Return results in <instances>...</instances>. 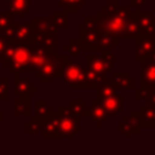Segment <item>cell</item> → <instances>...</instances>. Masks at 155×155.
Masks as SVG:
<instances>
[{
	"label": "cell",
	"mask_w": 155,
	"mask_h": 155,
	"mask_svg": "<svg viewBox=\"0 0 155 155\" xmlns=\"http://www.w3.org/2000/svg\"><path fill=\"white\" fill-rule=\"evenodd\" d=\"M131 15L130 6L119 7L117 0H110L96 13L99 30L117 39L124 40L126 21Z\"/></svg>",
	"instance_id": "6da1fadb"
},
{
	"label": "cell",
	"mask_w": 155,
	"mask_h": 155,
	"mask_svg": "<svg viewBox=\"0 0 155 155\" xmlns=\"http://www.w3.org/2000/svg\"><path fill=\"white\" fill-rule=\"evenodd\" d=\"M31 41L25 44L8 41L4 52L0 53V62L7 71L15 73H30V57L33 52Z\"/></svg>",
	"instance_id": "7a4b0ae2"
},
{
	"label": "cell",
	"mask_w": 155,
	"mask_h": 155,
	"mask_svg": "<svg viewBox=\"0 0 155 155\" xmlns=\"http://www.w3.org/2000/svg\"><path fill=\"white\" fill-rule=\"evenodd\" d=\"M58 114V138H75L80 133V116L68 105H59Z\"/></svg>",
	"instance_id": "3957f363"
},
{
	"label": "cell",
	"mask_w": 155,
	"mask_h": 155,
	"mask_svg": "<svg viewBox=\"0 0 155 155\" xmlns=\"http://www.w3.org/2000/svg\"><path fill=\"white\" fill-rule=\"evenodd\" d=\"M8 41L12 42H19V44H25L29 42L31 40V35H33V29L30 23L27 22H19V23H15L12 24V27L6 30L2 34Z\"/></svg>",
	"instance_id": "277c9868"
},
{
	"label": "cell",
	"mask_w": 155,
	"mask_h": 155,
	"mask_svg": "<svg viewBox=\"0 0 155 155\" xmlns=\"http://www.w3.org/2000/svg\"><path fill=\"white\" fill-rule=\"evenodd\" d=\"M79 40L85 51H98V42L101 38V30L98 28L86 27L82 22L79 24Z\"/></svg>",
	"instance_id": "5b68a950"
},
{
	"label": "cell",
	"mask_w": 155,
	"mask_h": 155,
	"mask_svg": "<svg viewBox=\"0 0 155 155\" xmlns=\"http://www.w3.org/2000/svg\"><path fill=\"white\" fill-rule=\"evenodd\" d=\"M142 127H143V124H142L140 111L132 110L128 113L127 116H125L122 121L117 124V132L122 133L125 139H128L131 133H138Z\"/></svg>",
	"instance_id": "8992f818"
},
{
	"label": "cell",
	"mask_w": 155,
	"mask_h": 155,
	"mask_svg": "<svg viewBox=\"0 0 155 155\" xmlns=\"http://www.w3.org/2000/svg\"><path fill=\"white\" fill-rule=\"evenodd\" d=\"M64 82L68 85L70 90L81 88L82 85V65L76 62L69 59L64 70Z\"/></svg>",
	"instance_id": "52a82bcc"
},
{
	"label": "cell",
	"mask_w": 155,
	"mask_h": 155,
	"mask_svg": "<svg viewBox=\"0 0 155 155\" xmlns=\"http://www.w3.org/2000/svg\"><path fill=\"white\" fill-rule=\"evenodd\" d=\"M134 44H136V53H134L136 62L147 59L155 51V38L153 36L138 34L134 38Z\"/></svg>",
	"instance_id": "ba28073f"
},
{
	"label": "cell",
	"mask_w": 155,
	"mask_h": 155,
	"mask_svg": "<svg viewBox=\"0 0 155 155\" xmlns=\"http://www.w3.org/2000/svg\"><path fill=\"white\" fill-rule=\"evenodd\" d=\"M85 62L90 69H92L93 71H96L97 74L103 75V76H108V74L111 71V68L114 64L113 61H110L109 58H107L102 54L101 56H86Z\"/></svg>",
	"instance_id": "9c48e42d"
},
{
	"label": "cell",
	"mask_w": 155,
	"mask_h": 155,
	"mask_svg": "<svg viewBox=\"0 0 155 155\" xmlns=\"http://www.w3.org/2000/svg\"><path fill=\"white\" fill-rule=\"evenodd\" d=\"M134 10H136V18L138 23L139 34L155 38V17L153 16V13L149 11L148 12L140 11L139 8H134Z\"/></svg>",
	"instance_id": "30bf717a"
},
{
	"label": "cell",
	"mask_w": 155,
	"mask_h": 155,
	"mask_svg": "<svg viewBox=\"0 0 155 155\" xmlns=\"http://www.w3.org/2000/svg\"><path fill=\"white\" fill-rule=\"evenodd\" d=\"M87 116L98 128H101L108 121L109 115L101 104V102L97 98H94L90 102V105H87Z\"/></svg>",
	"instance_id": "8fae6325"
},
{
	"label": "cell",
	"mask_w": 155,
	"mask_h": 155,
	"mask_svg": "<svg viewBox=\"0 0 155 155\" xmlns=\"http://www.w3.org/2000/svg\"><path fill=\"white\" fill-rule=\"evenodd\" d=\"M57 54H53L47 62H45L40 68H38L34 71L35 78L40 79L42 84H52L53 80L56 79V58Z\"/></svg>",
	"instance_id": "7c38bea8"
},
{
	"label": "cell",
	"mask_w": 155,
	"mask_h": 155,
	"mask_svg": "<svg viewBox=\"0 0 155 155\" xmlns=\"http://www.w3.org/2000/svg\"><path fill=\"white\" fill-rule=\"evenodd\" d=\"M140 64V86L155 87V61L147 58L139 62Z\"/></svg>",
	"instance_id": "4fadbf2b"
},
{
	"label": "cell",
	"mask_w": 155,
	"mask_h": 155,
	"mask_svg": "<svg viewBox=\"0 0 155 155\" xmlns=\"http://www.w3.org/2000/svg\"><path fill=\"white\" fill-rule=\"evenodd\" d=\"M13 75V94L33 96L36 93V84H34L30 78H19V73H15Z\"/></svg>",
	"instance_id": "5bb4252c"
},
{
	"label": "cell",
	"mask_w": 155,
	"mask_h": 155,
	"mask_svg": "<svg viewBox=\"0 0 155 155\" xmlns=\"http://www.w3.org/2000/svg\"><path fill=\"white\" fill-rule=\"evenodd\" d=\"M30 41L35 46L44 47L46 50H57L58 48V35L57 34L33 31Z\"/></svg>",
	"instance_id": "9a60e30c"
},
{
	"label": "cell",
	"mask_w": 155,
	"mask_h": 155,
	"mask_svg": "<svg viewBox=\"0 0 155 155\" xmlns=\"http://www.w3.org/2000/svg\"><path fill=\"white\" fill-rule=\"evenodd\" d=\"M124 93H116L109 97H104L98 99L101 102V104L103 105V108L105 109V111L108 113L109 116H115L117 115L121 110H122V105H124Z\"/></svg>",
	"instance_id": "2e32d148"
},
{
	"label": "cell",
	"mask_w": 155,
	"mask_h": 155,
	"mask_svg": "<svg viewBox=\"0 0 155 155\" xmlns=\"http://www.w3.org/2000/svg\"><path fill=\"white\" fill-rule=\"evenodd\" d=\"M33 31L57 34L58 27L56 25L52 17H31L29 21Z\"/></svg>",
	"instance_id": "e0dca14e"
},
{
	"label": "cell",
	"mask_w": 155,
	"mask_h": 155,
	"mask_svg": "<svg viewBox=\"0 0 155 155\" xmlns=\"http://www.w3.org/2000/svg\"><path fill=\"white\" fill-rule=\"evenodd\" d=\"M13 116H30V96L21 94L18 98L13 101Z\"/></svg>",
	"instance_id": "ac0fdd59"
},
{
	"label": "cell",
	"mask_w": 155,
	"mask_h": 155,
	"mask_svg": "<svg viewBox=\"0 0 155 155\" xmlns=\"http://www.w3.org/2000/svg\"><path fill=\"white\" fill-rule=\"evenodd\" d=\"M111 80L117 88H136V80L128 71H114Z\"/></svg>",
	"instance_id": "d6986e66"
},
{
	"label": "cell",
	"mask_w": 155,
	"mask_h": 155,
	"mask_svg": "<svg viewBox=\"0 0 155 155\" xmlns=\"http://www.w3.org/2000/svg\"><path fill=\"white\" fill-rule=\"evenodd\" d=\"M8 2V12L13 15V17L24 18L27 12L29 11L31 0H7Z\"/></svg>",
	"instance_id": "ffe728a7"
},
{
	"label": "cell",
	"mask_w": 155,
	"mask_h": 155,
	"mask_svg": "<svg viewBox=\"0 0 155 155\" xmlns=\"http://www.w3.org/2000/svg\"><path fill=\"white\" fill-rule=\"evenodd\" d=\"M138 34H139V29H138V23H137V18H136V10H133V11H131V15L126 21L124 40L134 39Z\"/></svg>",
	"instance_id": "44dd1931"
},
{
	"label": "cell",
	"mask_w": 155,
	"mask_h": 155,
	"mask_svg": "<svg viewBox=\"0 0 155 155\" xmlns=\"http://www.w3.org/2000/svg\"><path fill=\"white\" fill-rule=\"evenodd\" d=\"M116 93H117V87L113 82L111 78H109L107 81H104L103 84H101L97 87V90H96V98L101 99V98L109 97V96H113V94H116Z\"/></svg>",
	"instance_id": "7402d4cb"
},
{
	"label": "cell",
	"mask_w": 155,
	"mask_h": 155,
	"mask_svg": "<svg viewBox=\"0 0 155 155\" xmlns=\"http://www.w3.org/2000/svg\"><path fill=\"white\" fill-rule=\"evenodd\" d=\"M139 111L142 114L143 127H155V105H142Z\"/></svg>",
	"instance_id": "603a6c76"
},
{
	"label": "cell",
	"mask_w": 155,
	"mask_h": 155,
	"mask_svg": "<svg viewBox=\"0 0 155 155\" xmlns=\"http://www.w3.org/2000/svg\"><path fill=\"white\" fill-rule=\"evenodd\" d=\"M145 98L148 105H155V87H139L134 90V99Z\"/></svg>",
	"instance_id": "cb8c5ba5"
},
{
	"label": "cell",
	"mask_w": 155,
	"mask_h": 155,
	"mask_svg": "<svg viewBox=\"0 0 155 155\" xmlns=\"http://www.w3.org/2000/svg\"><path fill=\"white\" fill-rule=\"evenodd\" d=\"M58 6L68 12H80L84 6H86V0H53Z\"/></svg>",
	"instance_id": "d4e9b609"
},
{
	"label": "cell",
	"mask_w": 155,
	"mask_h": 155,
	"mask_svg": "<svg viewBox=\"0 0 155 155\" xmlns=\"http://www.w3.org/2000/svg\"><path fill=\"white\" fill-rule=\"evenodd\" d=\"M53 113V108L47 103L46 99H36L35 101V116L45 120Z\"/></svg>",
	"instance_id": "484cf974"
},
{
	"label": "cell",
	"mask_w": 155,
	"mask_h": 155,
	"mask_svg": "<svg viewBox=\"0 0 155 155\" xmlns=\"http://www.w3.org/2000/svg\"><path fill=\"white\" fill-rule=\"evenodd\" d=\"M42 124L44 120H41L38 116H29V121L24 122V132L25 133H33V134H38L41 132L42 130Z\"/></svg>",
	"instance_id": "4316f807"
},
{
	"label": "cell",
	"mask_w": 155,
	"mask_h": 155,
	"mask_svg": "<svg viewBox=\"0 0 155 155\" xmlns=\"http://www.w3.org/2000/svg\"><path fill=\"white\" fill-rule=\"evenodd\" d=\"M68 107L80 117L87 116V104L85 99H69Z\"/></svg>",
	"instance_id": "83f0119b"
},
{
	"label": "cell",
	"mask_w": 155,
	"mask_h": 155,
	"mask_svg": "<svg viewBox=\"0 0 155 155\" xmlns=\"http://www.w3.org/2000/svg\"><path fill=\"white\" fill-rule=\"evenodd\" d=\"M52 18L58 28L68 29L69 28V12L63 10V11H53L52 12Z\"/></svg>",
	"instance_id": "f1b7e54d"
},
{
	"label": "cell",
	"mask_w": 155,
	"mask_h": 155,
	"mask_svg": "<svg viewBox=\"0 0 155 155\" xmlns=\"http://www.w3.org/2000/svg\"><path fill=\"white\" fill-rule=\"evenodd\" d=\"M63 50H64L65 52H68L70 56H73V57L79 56L80 52L84 51L79 39H70V40L68 41V44H65V45L63 46Z\"/></svg>",
	"instance_id": "f546056e"
},
{
	"label": "cell",
	"mask_w": 155,
	"mask_h": 155,
	"mask_svg": "<svg viewBox=\"0 0 155 155\" xmlns=\"http://www.w3.org/2000/svg\"><path fill=\"white\" fill-rule=\"evenodd\" d=\"M13 15L8 11L0 12V34H4L13 24Z\"/></svg>",
	"instance_id": "4dcf8cb0"
},
{
	"label": "cell",
	"mask_w": 155,
	"mask_h": 155,
	"mask_svg": "<svg viewBox=\"0 0 155 155\" xmlns=\"http://www.w3.org/2000/svg\"><path fill=\"white\" fill-rule=\"evenodd\" d=\"M68 62H69L68 56L57 54V58H56V79H63L64 78V70H65V65Z\"/></svg>",
	"instance_id": "1f68e13d"
},
{
	"label": "cell",
	"mask_w": 155,
	"mask_h": 155,
	"mask_svg": "<svg viewBox=\"0 0 155 155\" xmlns=\"http://www.w3.org/2000/svg\"><path fill=\"white\" fill-rule=\"evenodd\" d=\"M8 99V79L0 78V101Z\"/></svg>",
	"instance_id": "d6a6232c"
},
{
	"label": "cell",
	"mask_w": 155,
	"mask_h": 155,
	"mask_svg": "<svg viewBox=\"0 0 155 155\" xmlns=\"http://www.w3.org/2000/svg\"><path fill=\"white\" fill-rule=\"evenodd\" d=\"M128 1H130V6L133 8H140L145 4V0H128Z\"/></svg>",
	"instance_id": "836d02e7"
},
{
	"label": "cell",
	"mask_w": 155,
	"mask_h": 155,
	"mask_svg": "<svg viewBox=\"0 0 155 155\" xmlns=\"http://www.w3.org/2000/svg\"><path fill=\"white\" fill-rule=\"evenodd\" d=\"M7 44H8V40H7L2 34H0V53L4 52L5 47L7 46Z\"/></svg>",
	"instance_id": "e575fe53"
},
{
	"label": "cell",
	"mask_w": 155,
	"mask_h": 155,
	"mask_svg": "<svg viewBox=\"0 0 155 155\" xmlns=\"http://www.w3.org/2000/svg\"><path fill=\"white\" fill-rule=\"evenodd\" d=\"M4 121V111L2 110H0V124Z\"/></svg>",
	"instance_id": "d590c367"
},
{
	"label": "cell",
	"mask_w": 155,
	"mask_h": 155,
	"mask_svg": "<svg viewBox=\"0 0 155 155\" xmlns=\"http://www.w3.org/2000/svg\"><path fill=\"white\" fill-rule=\"evenodd\" d=\"M145 1H155V0H145Z\"/></svg>",
	"instance_id": "8d00e7d4"
},
{
	"label": "cell",
	"mask_w": 155,
	"mask_h": 155,
	"mask_svg": "<svg viewBox=\"0 0 155 155\" xmlns=\"http://www.w3.org/2000/svg\"><path fill=\"white\" fill-rule=\"evenodd\" d=\"M4 1H7V0H4Z\"/></svg>",
	"instance_id": "74e56055"
}]
</instances>
